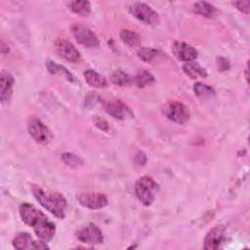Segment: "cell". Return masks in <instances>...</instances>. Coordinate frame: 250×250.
I'll use <instances>...</instances> for the list:
<instances>
[{
    "mask_svg": "<svg viewBox=\"0 0 250 250\" xmlns=\"http://www.w3.org/2000/svg\"><path fill=\"white\" fill-rule=\"evenodd\" d=\"M32 193L35 199L50 213L59 219H63L65 216L66 200L64 196L59 192H46L38 186H32Z\"/></svg>",
    "mask_w": 250,
    "mask_h": 250,
    "instance_id": "cell-1",
    "label": "cell"
},
{
    "mask_svg": "<svg viewBox=\"0 0 250 250\" xmlns=\"http://www.w3.org/2000/svg\"><path fill=\"white\" fill-rule=\"evenodd\" d=\"M157 191L158 185L152 178L148 176H143L136 182V196L140 200V202L145 206H149L152 204Z\"/></svg>",
    "mask_w": 250,
    "mask_h": 250,
    "instance_id": "cell-2",
    "label": "cell"
},
{
    "mask_svg": "<svg viewBox=\"0 0 250 250\" xmlns=\"http://www.w3.org/2000/svg\"><path fill=\"white\" fill-rule=\"evenodd\" d=\"M128 9L133 17L146 24L155 25L159 23L158 14L146 3L132 2L129 4Z\"/></svg>",
    "mask_w": 250,
    "mask_h": 250,
    "instance_id": "cell-3",
    "label": "cell"
},
{
    "mask_svg": "<svg viewBox=\"0 0 250 250\" xmlns=\"http://www.w3.org/2000/svg\"><path fill=\"white\" fill-rule=\"evenodd\" d=\"M162 113L169 120L178 124H184L189 118V110L188 106L177 101L166 103L162 106Z\"/></svg>",
    "mask_w": 250,
    "mask_h": 250,
    "instance_id": "cell-4",
    "label": "cell"
},
{
    "mask_svg": "<svg viewBox=\"0 0 250 250\" xmlns=\"http://www.w3.org/2000/svg\"><path fill=\"white\" fill-rule=\"evenodd\" d=\"M27 130L31 138L40 145L49 144L53 138L50 129L41 120L35 117H32L28 120Z\"/></svg>",
    "mask_w": 250,
    "mask_h": 250,
    "instance_id": "cell-5",
    "label": "cell"
},
{
    "mask_svg": "<svg viewBox=\"0 0 250 250\" xmlns=\"http://www.w3.org/2000/svg\"><path fill=\"white\" fill-rule=\"evenodd\" d=\"M75 236L80 242L87 244H101L104 241L102 230L94 224H89L79 229Z\"/></svg>",
    "mask_w": 250,
    "mask_h": 250,
    "instance_id": "cell-6",
    "label": "cell"
},
{
    "mask_svg": "<svg viewBox=\"0 0 250 250\" xmlns=\"http://www.w3.org/2000/svg\"><path fill=\"white\" fill-rule=\"evenodd\" d=\"M71 32L76 41L85 47H96L100 44L97 35L87 26L81 24H72Z\"/></svg>",
    "mask_w": 250,
    "mask_h": 250,
    "instance_id": "cell-7",
    "label": "cell"
},
{
    "mask_svg": "<svg viewBox=\"0 0 250 250\" xmlns=\"http://www.w3.org/2000/svg\"><path fill=\"white\" fill-rule=\"evenodd\" d=\"M77 200L80 205L88 209H102L107 205L105 194L99 192H82L77 195Z\"/></svg>",
    "mask_w": 250,
    "mask_h": 250,
    "instance_id": "cell-8",
    "label": "cell"
},
{
    "mask_svg": "<svg viewBox=\"0 0 250 250\" xmlns=\"http://www.w3.org/2000/svg\"><path fill=\"white\" fill-rule=\"evenodd\" d=\"M104 110L107 114L118 120H124L128 117H133L131 109L120 100H108L104 104Z\"/></svg>",
    "mask_w": 250,
    "mask_h": 250,
    "instance_id": "cell-9",
    "label": "cell"
},
{
    "mask_svg": "<svg viewBox=\"0 0 250 250\" xmlns=\"http://www.w3.org/2000/svg\"><path fill=\"white\" fill-rule=\"evenodd\" d=\"M13 246L16 249H48L49 246L45 241H36L27 232H20L13 239Z\"/></svg>",
    "mask_w": 250,
    "mask_h": 250,
    "instance_id": "cell-10",
    "label": "cell"
},
{
    "mask_svg": "<svg viewBox=\"0 0 250 250\" xmlns=\"http://www.w3.org/2000/svg\"><path fill=\"white\" fill-rule=\"evenodd\" d=\"M55 48L57 53L68 62H77L80 60V53L78 50L65 39H57L55 42Z\"/></svg>",
    "mask_w": 250,
    "mask_h": 250,
    "instance_id": "cell-11",
    "label": "cell"
},
{
    "mask_svg": "<svg viewBox=\"0 0 250 250\" xmlns=\"http://www.w3.org/2000/svg\"><path fill=\"white\" fill-rule=\"evenodd\" d=\"M225 239V228L217 226L210 229L204 238V248L210 250H217L222 247Z\"/></svg>",
    "mask_w": 250,
    "mask_h": 250,
    "instance_id": "cell-12",
    "label": "cell"
},
{
    "mask_svg": "<svg viewBox=\"0 0 250 250\" xmlns=\"http://www.w3.org/2000/svg\"><path fill=\"white\" fill-rule=\"evenodd\" d=\"M32 228L37 237L45 242L51 240L56 232L55 225L46 216L41 218Z\"/></svg>",
    "mask_w": 250,
    "mask_h": 250,
    "instance_id": "cell-13",
    "label": "cell"
},
{
    "mask_svg": "<svg viewBox=\"0 0 250 250\" xmlns=\"http://www.w3.org/2000/svg\"><path fill=\"white\" fill-rule=\"evenodd\" d=\"M172 50L178 60L186 62H192L197 58V51L191 45L185 42H174Z\"/></svg>",
    "mask_w": 250,
    "mask_h": 250,
    "instance_id": "cell-14",
    "label": "cell"
},
{
    "mask_svg": "<svg viewBox=\"0 0 250 250\" xmlns=\"http://www.w3.org/2000/svg\"><path fill=\"white\" fill-rule=\"evenodd\" d=\"M21 220L28 226L33 227L45 215L29 203H22L19 209Z\"/></svg>",
    "mask_w": 250,
    "mask_h": 250,
    "instance_id": "cell-15",
    "label": "cell"
},
{
    "mask_svg": "<svg viewBox=\"0 0 250 250\" xmlns=\"http://www.w3.org/2000/svg\"><path fill=\"white\" fill-rule=\"evenodd\" d=\"M13 85H14V78L13 76L7 72V71H2L1 73V92H0V96H1V101L2 103L8 102L11 97H12V93H13Z\"/></svg>",
    "mask_w": 250,
    "mask_h": 250,
    "instance_id": "cell-16",
    "label": "cell"
},
{
    "mask_svg": "<svg viewBox=\"0 0 250 250\" xmlns=\"http://www.w3.org/2000/svg\"><path fill=\"white\" fill-rule=\"evenodd\" d=\"M84 78L86 82L93 88L102 89L106 88L108 85L106 78L93 69H87L84 72Z\"/></svg>",
    "mask_w": 250,
    "mask_h": 250,
    "instance_id": "cell-17",
    "label": "cell"
},
{
    "mask_svg": "<svg viewBox=\"0 0 250 250\" xmlns=\"http://www.w3.org/2000/svg\"><path fill=\"white\" fill-rule=\"evenodd\" d=\"M183 70L191 79H196L198 77L205 78L207 76L206 69L204 67H202L199 63L194 62H186L183 65Z\"/></svg>",
    "mask_w": 250,
    "mask_h": 250,
    "instance_id": "cell-18",
    "label": "cell"
},
{
    "mask_svg": "<svg viewBox=\"0 0 250 250\" xmlns=\"http://www.w3.org/2000/svg\"><path fill=\"white\" fill-rule=\"evenodd\" d=\"M192 12L197 15H200L204 18H208V19L214 18L217 14V10L213 5H211L208 2H203V1L193 3Z\"/></svg>",
    "mask_w": 250,
    "mask_h": 250,
    "instance_id": "cell-19",
    "label": "cell"
},
{
    "mask_svg": "<svg viewBox=\"0 0 250 250\" xmlns=\"http://www.w3.org/2000/svg\"><path fill=\"white\" fill-rule=\"evenodd\" d=\"M120 38L122 42L129 47H138L142 42L140 35L137 32L129 29H123L120 32Z\"/></svg>",
    "mask_w": 250,
    "mask_h": 250,
    "instance_id": "cell-20",
    "label": "cell"
},
{
    "mask_svg": "<svg viewBox=\"0 0 250 250\" xmlns=\"http://www.w3.org/2000/svg\"><path fill=\"white\" fill-rule=\"evenodd\" d=\"M133 81L135 82V84L140 87V88H144L147 85H150L151 83L154 82V77L153 75L148 72L146 69H141L137 72V74L135 75V77L133 78Z\"/></svg>",
    "mask_w": 250,
    "mask_h": 250,
    "instance_id": "cell-21",
    "label": "cell"
},
{
    "mask_svg": "<svg viewBox=\"0 0 250 250\" xmlns=\"http://www.w3.org/2000/svg\"><path fill=\"white\" fill-rule=\"evenodd\" d=\"M68 6L73 13L81 17H87L91 13V6L88 1H71Z\"/></svg>",
    "mask_w": 250,
    "mask_h": 250,
    "instance_id": "cell-22",
    "label": "cell"
},
{
    "mask_svg": "<svg viewBox=\"0 0 250 250\" xmlns=\"http://www.w3.org/2000/svg\"><path fill=\"white\" fill-rule=\"evenodd\" d=\"M110 81L117 86L120 87H124V86H128L132 83L133 79L131 78V76L124 72L121 69H116L110 76Z\"/></svg>",
    "mask_w": 250,
    "mask_h": 250,
    "instance_id": "cell-23",
    "label": "cell"
},
{
    "mask_svg": "<svg viewBox=\"0 0 250 250\" xmlns=\"http://www.w3.org/2000/svg\"><path fill=\"white\" fill-rule=\"evenodd\" d=\"M46 67L48 68V70H49L50 73L62 75V76H64L68 81H73V80H74L73 75H72L64 66H62V65H61V64L55 63L54 62H51V61H48V62H46Z\"/></svg>",
    "mask_w": 250,
    "mask_h": 250,
    "instance_id": "cell-24",
    "label": "cell"
},
{
    "mask_svg": "<svg viewBox=\"0 0 250 250\" xmlns=\"http://www.w3.org/2000/svg\"><path fill=\"white\" fill-rule=\"evenodd\" d=\"M193 91L195 95L201 99H210L215 96V91L212 87L200 82H197L194 84Z\"/></svg>",
    "mask_w": 250,
    "mask_h": 250,
    "instance_id": "cell-25",
    "label": "cell"
},
{
    "mask_svg": "<svg viewBox=\"0 0 250 250\" xmlns=\"http://www.w3.org/2000/svg\"><path fill=\"white\" fill-rule=\"evenodd\" d=\"M62 160L64 164L70 168H78L83 165V160L76 154L70 152H64L62 154Z\"/></svg>",
    "mask_w": 250,
    "mask_h": 250,
    "instance_id": "cell-26",
    "label": "cell"
},
{
    "mask_svg": "<svg viewBox=\"0 0 250 250\" xmlns=\"http://www.w3.org/2000/svg\"><path fill=\"white\" fill-rule=\"evenodd\" d=\"M158 53L159 52L157 50L152 48H141L138 51V57L144 62H150L157 57Z\"/></svg>",
    "mask_w": 250,
    "mask_h": 250,
    "instance_id": "cell-27",
    "label": "cell"
},
{
    "mask_svg": "<svg viewBox=\"0 0 250 250\" xmlns=\"http://www.w3.org/2000/svg\"><path fill=\"white\" fill-rule=\"evenodd\" d=\"M237 10H239L240 12L244 13V14H249V10H250V1L249 0H245V1H235L232 3Z\"/></svg>",
    "mask_w": 250,
    "mask_h": 250,
    "instance_id": "cell-28",
    "label": "cell"
},
{
    "mask_svg": "<svg viewBox=\"0 0 250 250\" xmlns=\"http://www.w3.org/2000/svg\"><path fill=\"white\" fill-rule=\"evenodd\" d=\"M217 64H218V68L221 69V70H227V69H229V62H228L226 59H224V58L218 59Z\"/></svg>",
    "mask_w": 250,
    "mask_h": 250,
    "instance_id": "cell-29",
    "label": "cell"
},
{
    "mask_svg": "<svg viewBox=\"0 0 250 250\" xmlns=\"http://www.w3.org/2000/svg\"><path fill=\"white\" fill-rule=\"evenodd\" d=\"M95 123H96V126L99 127L100 129H102V130H104V131L107 130V123H106L105 120H104V119H102V118H97Z\"/></svg>",
    "mask_w": 250,
    "mask_h": 250,
    "instance_id": "cell-30",
    "label": "cell"
},
{
    "mask_svg": "<svg viewBox=\"0 0 250 250\" xmlns=\"http://www.w3.org/2000/svg\"><path fill=\"white\" fill-rule=\"evenodd\" d=\"M245 74H246V76H245V77H246V80H247V82H248V79H249V78H248V65H246V69H245Z\"/></svg>",
    "mask_w": 250,
    "mask_h": 250,
    "instance_id": "cell-31",
    "label": "cell"
}]
</instances>
